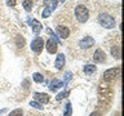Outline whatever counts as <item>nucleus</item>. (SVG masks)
Masks as SVG:
<instances>
[{"instance_id": "nucleus-1", "label": "nucleus", "mask_w": 124, "mask_h": 116, "mask_svg": "<svg viewBox=\"0 0 124 116\" xmlns=\"http://www.w3.org/2000/svg\"><path fill=\"white\" fill-rule=\"evenodd\" d=\"M75 17L78 19V22L80 23H85L89 18V10L87 9V7L83 5V4H79V5L75 7Z\"/></svg>"}, {"instance_id": "nucleus-2", "label": "nucleus", "mask_w": 124, "mask_h": 116, "mask_svg": "<svg viewBox=\"0 0 124 116\" xmlns=\"http://www.w3.org/2000/svg\"><path fill=\"white\" fill-rule=\"evenodd\" d=\"M98 23L105 29H114L115 27V19L111 17L108 13H100L98 14Z\"/></svg>"}, {"instance_id": "nucleus-3", "label": "nucleus", "mask_w": 124, "mask_h": 116, "mask_svg": "<svg viewBox=\"0 0 124 116\" xmlns=\"http://www.w3.org/2000/svg\"><path fill=\"white\" fill-rule=\"evenodd\" d=\"M44 40H43V37L40 36H38V37H35L32 41H31V50L35 53H41L43 52V48H44Z\"/></svg>"}, {"instance_id": "nucleus-4", "label": "nucleus", "mask_w": 124, "mask_h": 116, "mask_svg": "<svg viewBox=\"0 0 124 116\" xmlns=\"http://www.w3.org/2000/svg\"><path fill=\"white\" fill-rule=\"evenodd\" d=\"M119 67H115V68H110L107 70V71L103 72V81H106V83H108V81H112L115 79L116 76L119 75Z\"/></svg>"}, {"instance_id": "nucleus-5", "label": "nucleus", "mask_w": 124, "mask_h": 116, "mask_svg": "<svg viewBox=\"0 0 124 116\" xmlns=\"http://www.w3.org/2000/svg\"><path fill=\"white\" fill-rule=\"evenodd\" d=\"M105 59H106V54L102 49H96L94 54H93V62H96V63H103Z\"/></svg>"}, {"instance_id": "nucleus-6", "label": "nucleus", "mask_w": 124, "mask_h": 116, "mask_svg": "<svg viewBox=\"0 0 124 116\" xmlns=\"http://www.w3.org/2000/svg\"><path fill=\"white\" fill-rule=\"evenodd\" d=\"M79 45H80V48H83V49H89L91 46L94 45V39L91 37V36H85L79 41Z\"/></svg>"}, {"instance_id": "nucleus-7", "label": "nucleus", "mask_w": 124, "mask_h": 116, "mask_svg": "<svg viewBox=\"0 0 124 116\" xmlns=\"http://www.w3.org/2000/svg\"><path fill=\"white\" fill-rule=\"evenodd\" d=\"M57 34H58V36H60V39H67L70 36V29L69 27H66V26H61V25H58L57 26Z\"/></svg>"}, {"instance_id": "nucleus-8", "label": "nucleus", "mask_w": 124, "mask_h": 116, "mask_svg": "<svg viewBox=\"0 0 124 116\" xmlns=\"http://www.w3.org/2000/svg\"><path fill=\"white\" fill-rule=\"evenodd\" d=\"M34 98L40 104H45L49 102V95L46 93H34Z\"/></svg>"}, {"instance_id": "nucleus-9", "label": "nucleus", "mask_w": 124, "mask_h": 116, "mask_svg": "<svg viewBox=\"0 0 124 116\" xmlns=\"http://www.w3.org/2000/svg\"><path fill=\"white\" fill-rule=\"evenodd\" d=\"M46 50H48V53L49 54H54L57 52V48H58V43L54 40V39H49L48 41H46Z\"/></svg>"}, {"instance_id": "nucleus-10", "label": "nucleus", "mask_w": 124, "mask_h": 116, "mask_svg": "<svg viewBox=\"0 0 124 116\" xmlns=\"http://www.w3.org/2000/svg\"><path fill=\"white\" fill-rule=\"evenodd\" d=\"M29 25L31 26V29H32V32L34 34H39L41 31V23L38 21V19H29Z\"/></svg>"}, {"instance_id": "nucleus-11", "label": "nucleus", "mask_w": 124, "mask_h": 116, "mask_svg": "<svg viewBox=\"0 0 124 116\" xmlns=\"http://www.w3.org/2000/svg\"><path fill=\"white\" fill-rule=\"evenodd\" d=\"M65 62H66V58H65V54L60 53L57 56V59L54 62V66H56L57 70H62V67L65 66Z\"/></svg>"}, {"instance_id": "nucleus-12", "label": "nucleus", "mask_w": 124, "mask_h": 116, "mask_svg": "<svg viewBox=\"0 0 124 116\" xmlns=\"http://www.w3.org/2000/svg\"><path fill=\"white\" fill-rule=\"evenodd\" d=\"M61 87H63V83H62L61 80H58V79H53L52 81H50V84H49V89L52 92L57 90V89L61 88Z\"/></svg>"}, {"instance_id": "nucleus-13", "label": "nucleus", "mask_w": 124, "mask_h": 116, "mask_svg": "<svg viewBox=\"0 0 124 116\" xmlns=\"http://www.w3.org/2000/svg\"><path fill=\"white\" fill-rule=\"evenodd\" d=\"M96 70H97V68H96L94 65L88 63V65L84 66V73H85V75H92V73L96 72Z\"/></svg>"}, {"instance_id": "nucleus-14", "label": "nucleus", "mask_w": 124, "mask_h": 116, "mask_svg": "<svg viewBox=\"0 0 124 116\" xmlns=\"http://www.w3.org/2000/svg\"><path fill=\"white\" fill-rule=\"evenodd\" d=\"M111 54H112V57H115L116 59H119L120 58V46L119 45H114L111 48Z\"/></svg>"}, {"instance_id": "nucleus-15", "label": "nucleus", "mask_w": 124, "mask_h": 116, "mask_svg": "<svg viewBox=\"0 0 124 116\" xmlns=\"http://www.w3.org/2000/svg\"><path fill=\"white\" fill-rule=\"evenodd\" d=\"M72 115V107H71V103L67 102L65 104V110H63V116H71Z\"/></svg>"}, {"instance_id": "nucleus-16", "label": "nucleus", "mask_w": 124, "mask_h": 116, "mask_svg": "<svg viewBox=\"0 0 124 116\" xmlns=\"http://www.w3.org/2000/svg\"><path fill=\"white\" fill-rule=\"evenodd\" d=\"M22 5L26 12H31V9H32V0H23Z\"/></svg>"}, {"instance_id": "nucleus-17", "label": "nucleus", "mask_w": 124, "mask_h": 116, "mask_svg": "<svg viewBox=\"0 0 124 116\" xmlns=\"http://www.w3.org/2000/svg\"><path fill=\"white\" fill-rule=\"evenodd\" d=\"M16 44H17L18 48H23V45H25V39H23L21 35H17V36H16Z\"/></svg>"}, {"instance_id": "nucleus-18", "label": "nucleus", "mask_w": 124, "mask_h": 116, "mask_svg": "<svg viewBox=\"0 0 124 116\" xmlns=\"http://www.w3.org/2000/svg\"><path fill=\"white\" fill-rule=\"evenodd\" d=\"M50 13H52V9H50V7L46 5V7L44 8V10L41 12V17H43V18H48L49 15H50Z\"/></svg>"}, {"instance_id": "nucleus-19", "label": "nucleus", "mask_w": 124, "mask_h": 116, "mask_svg": "<svg viewBox=\"0 0 124 116\" xmlns=\"http://www.w3.org/2000/svg\"><path fill=\"white\" fill-rule=\"evenodd\" d=\"M32 77H34V81H36V83H43L44 81V76L39 72H35L32 75Z\"/></svg>"}, {"instance_id": "nucleus-20", "label": "nucleus", "mask_w": 124, "mask_h": 116, "mask_svg": "<svg viewBox=\"0 0 124 116\" xmlns=\"http://www.w3.org/2000/svg\"><path fill=\"white\" fill-rule=\"evenodd\" d=\"M70 94V92L69 90H65V92H61L60 94H58L57 97H56V99L57 101H61V99H63V98H66V97H67Z\"/></svg>"}, {"instance_id": "nucleus-21", "label": "nucleus", "mask_w": 124, "mask_h": 116, "mask_svg": "<svg viewBox=\"0 0 124 116\" xmlns=\"http://www.w3.org/2000/svg\"><path fill=\"white\" fill-rule=\"evenodd\" d=\"M71 77H72V73H71V72H66L65 76H63V81H62V83H63V85L67 84L69 81L71 80Z\"/></svg>"}, {"instance_id": "nucleus-22", "label": "nucleus", "mask_w": 124, "mask_h": 116, "mask_svg": "<svg viewBox=\"0 0 124 116\" xmlns=\"http://www.w3.org/2000/svg\"><path fill=\"white\" fill-rule=\"evenodd\" d=\"M9 116H23V112H22V110H19V108H16V110H13L9 114Z\"/></svg>"}, {"instance_id": "nucleus-23", "label": "nucleus", "mask_w": 124, "mask_h": 116, "mask_svg": "<svg viewBox=\"0 0 124 116\" xmlns=\"http://www.w3.org/2000/svg\"><path fill=\"white\" fill-rule=\"evenodd\" d=\"M30 106L31 107H34V108H38V110H43V106L40 103H38V102H35V101H32V102H30Z\"/></svg>"}, {"instance_id": "nucleus-24", "label": "nucleus", "mask_w": 124, "mask_h": 116, "mask_svg": "<svg viewBox=\"0 0 124 116\" xmlns=\"http://www.w3.org/2000/svg\"><path fill=\"white\" fill-rule=\"evenodd\" d=\"M5 1H7V4H8L9 7H14L16 3H17V0H5Z\"/></svg>"}, {"instance_id": "nucleus-25", "label": "nucleus", "mask_w": 124, "mask_h": 116, "mask_svg": "<svg viewBox=\"0 0 124 116\" xmlns=\"http://www.w3.org/2000/svg\"><path fill=\"white\" fill-rule=\"evenodd\" d=\"M50 1H52V7H50V9H56V7H57V1L58 0H50Z\"/></svg>"}, {"instance_id": "nucleus-26", "label": "nucleus", "mask_w": 124, "mask_h": 116, "mask_svg": "<svg viewBox=\"0 0 124 116\" xmlns=\"http://www.w3.org/2000/svg\"><path fill=\"white\" fill-rule=\"evenodd\" d=\"M89 116H101V112H98V111H93Z\"/></svg>"}, {"instance_id": "nucleus-27", "label": "nucleus", "mask_w": 124, "mask_h": 116, "mask_svg": "<svg viewBox=\"0 0 124 116\" xmlns=\"http://www.w3.org/2000/svg\"><path fill=\"white\" fill-rule=\"evenodd\" d=\"M3 112H5V108H4V110H1V111H0V115H1Z\"/></svg>"}]
</instances>
